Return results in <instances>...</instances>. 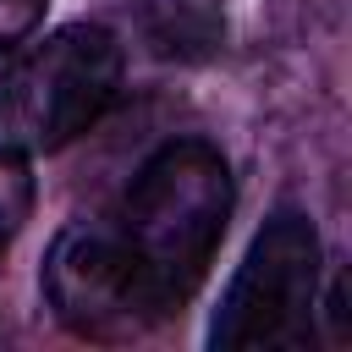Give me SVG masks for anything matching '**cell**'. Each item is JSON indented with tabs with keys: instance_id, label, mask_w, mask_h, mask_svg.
<instances>
[{
	"instance_id": "6da1fadb",
	"label": "cell",
	"mask_w": 352,
	"mask_h": 352,
	"mask_svg": "<svg viewBox=\"0 0 352 352\" xmlns=\"http://www.w3.org/2000/svg\"><path fill=\"white\" fill-rule=\"evenodd\" d=\"M231 170L204 138H176L138 165L116 209V236L126 242L165 308H182L209 275L231 220Z\"/></svg>"
},
{
	"instance_id": "7a4b0ae2",
	"label": "cell",
	"mask_w": 352,
	"mask_h": 352,
	"mask_svg": "<svg viewBox=\"0 0 352 352\" xmlns=\"http://www.w3.org/2000/svg\"><path fill=\"white\" fill-rule=\"evenodd\" d=\"M121 44L99 22H72L22 50L0 77V132L22 148H60L121 94Z\"/></svg>"
},
{
	"instance_id": "3957f363",
	"label": "cell",
	"mask_w": 352,
	"mask_h": 352,
	"mask_svg": "<svg viewBox=\"0 0 352 352\" xmlns=\"http://www.w3.org/2000/svg\"><path fill=\"white\" fill-rule=\"evenodd\" d=\"M319 308V231L308 214L280 209L253 236L209 324L214 352H286L308 346Z\"/></svg>"
},
{
	"instance_id": "277c9868",
	"label": "cell",
	"mask_w": 352,
	"mask_h": 352,
	"mask_svg": "<svg viewBox=\"0 0 352 352\" xmlns=\"http://www.w3.org/2000/svg\"><path fill=\"white\" fill-rule=\"evenodd\" d=\"M44 297L55 319L82 341H138L148 336L170 308L116 236V226H66L44 258Z\"/></svg>"
},
{
	"instance_id": "5b68a950",
	"label": "cell",
	"mask_w": 352,
	"mask_h": 352,
	"mask_svg": "<svg viewBox=\"0 0 352 352\" xmlns=\"http://www.w3.org/2000/svg\"><path fill=\"white\" fill-rule=\"evenodd\" d=\"M143 33L160 55L192 60L220 44V11H214V0H154L143 11Z\"/></svg>"
},
{
	"instance_id": "8992f818",
	"label": "cell",
	"mask_w": 352,
	"mask_h": 352,
	"mask_svg": "<svg viewBox=\"0 0 352 352\" xmlns=\"http://www.w3.org/2000/svg\"><path fill=\"white\" fill-rule=\"evenodd\" d=\"M28 209H33V170H28V148H22V143H11V138L0 132V242H11V236L22 231Z\"/></svg>"
},
{
	"instance_id": "52a82bcc",
	"label": "cell",
	"mask_w": 352,
	"mask_h": 352,
	"mask_svg": "<svg viewBox=\"0 0 352 352\" xmlns=\"http://www.w3.org/2000/svg\"><path fill=\"white\" fill-rule=\"evenodd\" d=\"M44 16V0H0V55L16 50Z\"/></svg>"
}]
</instances>
